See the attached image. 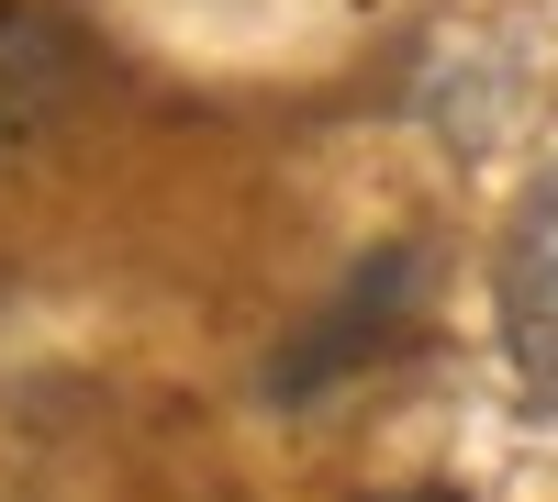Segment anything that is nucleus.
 I'll list each match as a JSON object with an SVG mask.
<instances>
[{
    "instance_id": "20e7f679",
    "label": "nucleus",
    "mask_w": 558,
    "mask_h": 502,
    "mask_svg": "<svg viewBox=\"0 0 558 502\" xmlns=\"http://www.w3.org/2000/svg\"><path fill=\"white\" fill-rule=\"evenodd\" d=\"M368 502H470V491H436V480H425V491H368Z\"/></svg>"
},
{
    "instance_id": "f03ea898",
    "label": "nucleus",
    "mask_w": 558,
    "mask_h": 502,
    "mask_svg": "<svg viewBox=\"0 0 558 502\" xmlns=\"http://www.w3.org/2000/svg\"><path fill=\"white\" fill-rule=\"evenodd\" d=\"M413 291H425V257H413V246H380V257H357V268H347V291L324 302L313 325H302V346L268 369V391H279V402H302V391H324L336 369L380 357V335L402 325V302H413Z\"/></svg>"
},
{
    "instance_id": "7ed1b4c3",
    "label": "nucleus",
    "mask_w": 558,
    "mask_h": 502,
    "mask_svg": "<svg viewBox=\"0 0 558 502\" xmlns=\"http://www.w3.org/2000/svg\"><path fill=\"white\" fill-rule=\"evenodd\" d=\"M78 78H89L78 34L45 12V0H0V157H23L34 134L78 101Z\"/></svg>"
},
{
    "instance_id": "f257e3e1",
    "label": "nucleus",
    "mask_w": 558,
    "mask_h": 502,
    "mask_svg": "<svg viewBox=\"0 0 558 502\" xmlns=\"http://www.w3.org/2000/svg\"><path fill=\"white\" fill-rule=\"evenodd\" d=\"M492 313H502V357L536 402H558V168L525 179L514 223H502L492 257Z\"/></svg>"
}]
</instances>
